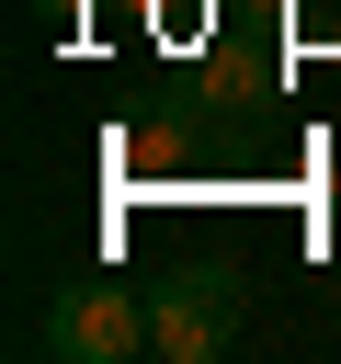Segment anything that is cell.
<instances>
[{"mask_svg":"<svg viewBox=\"0 0 341 364\" xmlns=\"http://www.w3.org/2000/svg\"><path fill=\"white\" fill-rule=\"evenodd\" d=\"M45 11H68V0H45Z\"/></svg>","mask_w":341,"mask_h":364,"instance_id":"4","label":"cell"},{"mask_svg":"<svg viewBox=\"0 0 341 364\" xmlns=\"http://www.w3.org/2000/svg\"><path fill=\"white\" fill-rule=\"evenodd\" d=\"M239 11H296V0H239Z\"/></svg>","mask_w":341,"mask_h":364,"instance_id":"3","label":"cell"},{"mask_svg":"<svg viewBox=\"0 0 341 364\" xmlns=\"http://www.w3.org/2000/svg\"><path fill=\"white\" fill-rule=\"evenodd\" d=\"M239 341V273H170L159 296H148V353L159 364H216Z\"/></svg>","mask_w":341,"mask_h":364,"instance_id":"2","label":"cell"},{"mask_svg":"<svg viewBox=\"0 0 341 364\" xmlns=\"http://www.w3.org/2000/svg\"><path fill=\"white\" fill-rule=\"evenodd\" d=\"M45 353H68V364H136L148 353V296L114 284V273H80L45 307Z\"/></svg>","mask_w":341,"mask_h":364,"instance_id":"1","label":"cell"}]
</instances>
